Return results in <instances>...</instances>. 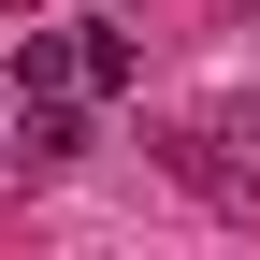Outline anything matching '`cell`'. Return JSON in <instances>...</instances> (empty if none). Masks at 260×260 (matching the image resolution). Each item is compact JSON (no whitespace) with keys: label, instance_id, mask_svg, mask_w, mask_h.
I'll list each match as a JSON object with an SVG mask.
<instances>
[{"label":"cell","instance_id":"obj_1","mask_svg":"<svg viewBox=\"0 0 260 260\" xmlns=\"http://www.w3.org/2000/svg\"><path fill=\"white\" fill-rule=\"evenodd\" d=\"M15 159H29V174H58V159H87V116H73V87H44V102H29Z\"/></svg>","mask_w":260,"mask_h":260},{"label":"cell","instance_id":"obj_2","mask_svg":"<svg viewBox=\"0 0 260 260\" xmlns=\"http://www.w3.org/2000/svg\"><path fill=\"white\" fill-rule=\"evenodd\" d=\"M130 73H145V44H130L116 15H87V29H73V87H102V102H116Z\"/></svg>","mask_w":260,"mask_h":260},{"label":"cell","instance_id":"obj_3","mask_svg":"<svg viewBox=\"0 0 260 260\" xmlns=\"http://www.w3.org/2000/svg\"><path fill=\"white\" fill-rule=\"evenodd\" d=\"M44 87H73V29L29 15V29H15V102H44Z\"/></svg>","mask_w":260,"mask_h":260},{"label":"cell","instance_id":"obj_4","mask_svg":"<svg viewBox=\"0 0 260 260\" xmlns=\"http://www.w3.org/2000/svg\"><path fill=\"white\" fill-rule=\"evenodd\" d=\"M0 15H15V29H29V15H44V0H0Z\"/></svg>","mask_w":260,"mask_h":260}]
</instances>
